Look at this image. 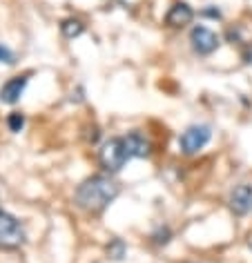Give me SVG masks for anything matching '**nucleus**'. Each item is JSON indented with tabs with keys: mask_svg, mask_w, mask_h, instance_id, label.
Returning <instances> with one entry per match:
<instances>
[{
	"mask_svg": "<svg viewBox=\"0 0 252 263\" xmlns=\"http://www.w3.org/2000/svg\"><path fill=\"white\" fill-rule=\"evenodd\" d=\"M118 192H121V190H118V183L112 179V176L96 174V176L85 179L81 185L76 187L74 203L81 210H85V212L98 214L116 199Z\"/></svg>",
	"mask_w": 252,
	"mask_h": 263,
	"instance_id": "obj_1",
	"label": "nucleus"
},
{
	"mask_svg": "<svg viewBox=\"0 0 252 263\" xmlns=\"http://www.w3.org/2000/svg\"><path fill=\"white\" fill-rule=\"evenodd\" d=\"M98 161H101V167L107 174H116L121 172L123 165L130 161L128 149H125L123 136H114V139L105 141L101 149H98Z\"/></svg>",
	"mask_w": 252,
	"mask_h": 263,
	"instance_id": "obj_2",
	"label": "nucleus"
},
{
	"mask_svg": "<svg viewBox=\"0 0 252 263\" xmlns=\"http://www.w3.org/2000/svg\"><path fill=\"white\" fill-rule=\"evenodd\" d=\"M25 243V230L14 214L0 210V248L16 250Z\"/></svg>",
	"mask_w": 252,
	"mask_h": 263,
	"instance_id": "obj_3",
	"label": "nucleus"
},
{
	"mask_svg": "<svg viewBox=\"0 0 252 263\" xmlns=\"http://www.w3.org/2000/svg\"><path fill=\"white\" fill-rule=\"evenodd\" d=\"M212 139V129L208 125H190L188 129L178 136V147L185 156H192V154H199L201 149L208 145Z\"/></svg>",
	"mask_w": 252,
	"mask_h": 263,
	"instance_id": "obj_4",
	"label": "nucleus"
},
{
	"mask_svg": "<svg viewBox=\"0 0 252 263\" xmlns=\"http://www.w3.org/2000/svg\"><path fill=\"white\" fill-rule=\"evenodd\" d=\"M190 43H192L194 54H199V56H210L221 47V38L212 29L203 27V25H196V27L190 31Z\"/></svg>",
	"mask_w": 252,
	"mask_h": 263,
	"instance_id": "obj_5",
	"label": "nucleus"
},
{
	"mask_svg": "<svg viewBox=\"0 0 252 263\" xmlns=\"http://www.w3.org/2000/svg\"><path fill=\"white\" fill-rule=\"evenodd\" d=\"M230 210L237 216H245L252 212V185L241 183L230 192Z\"/></svg>",
	"mask_w": 252,
	"mask_h": 263,
	"instance_id": "obj_6",
	"label": "nucleus"
},
{
	"mask_svg": "<svg viewBox=\"0 0 252 263\" xmlns=\"http://www.w3.org/2000/svg\"><path fill=\"white\" fill-rule=\"evenodd\" d=\"M123 143H125V149H128L130 159H148L152 152V143L145 139V134H141L138 129L128 132V134L123 136Z\"/></svg>",
	"mask_w": 252,
	"mask_h": 263,
	"instance_id": "obj_7",
	"label": "nucleus"
},
{
	"mask_svg": "<svg viewBox=\"0 0 252 263\" xmlns=\"http://www.w3.org/2000/svg\"><path fill=\"white\" fill-rule=\"evenodd\" d=\"M27 83H29V76H27V74L9 78V81L5 83L3 87H0V103H5V105H16V103L23 98L25 89H27Z\"/></svg>",
	"mask_w": 252,
	"mask_h": 263,
	"instance_id": "obj_8",
	"label": "nucleus"
},
{
	"mask_svg": "<svg viewBox=\"0 0 252 263\" xmlns=\"http://www.w3.org/2000/svg\"><path fill=\"white\" fill-rule=\"evenodd\" d=\"M192 18H194V9H192L188 3H174L168 14H165V23L174 29H181L192 23Z\"/></svg>",
	"mask_w": 252,
	"mask_h": 263,
	"instance_id": "obj_9",
	"label": "nucleus"
},
{
	"mask_svg": "<svg viewBox=\"0 0 252 263\" xmlns=\"http://www.w3.org/2000/svg\"><path fill=\"white\" fill-rule=\"evenodd\" d=\"M105 252H107V256L112 261H123L125 259V254H128V246H125V241L123 239H112L107 246H105Z\"/></svg>",
	"mask_w": 252,
	"mask_h": 263,
	"instance_id": "obj_10",
	"label": "nucleus"
},
{
	"mask_svg": "<svg viewBox=\"0 0 252 263\" xmlns=\"http://www.w3.org/2000/svg\"><path fill=\"white\" fill-rule=\"evenodd\" d=\"M61 31L65 38H78L85 31V25H83V21H78V18H67V21L61 23Z\"/></svg>",
	"mask_w": 252,
	"mask_h": 263,
	"instance_id": "obj_11",
	"label": "nucleus"
},
{
	"mask_svg": "<svg viewBox=\"0 0 252 263\" xmlns=\"http://www.w3.org/2000/svg\"><path fill=\"white\" fill-rule=\"evenodd\" d=\"M7 127L11 132H21L25 127V116L21 114V111H11V114L7 116Z\"/></svg>",
	"mask_w": 252,
	"mask_h": 263,
	"instance_id": "obj_12",
	"label": "nucleus"
},
{
	"mask_svg": "<svg viewBox=\"0 0 252 263\" xmlns=\"http://www.w3.org/2000/svg\"><path fill=\"white\" fill-rule=\"evenodd\" d=\"M0 63H5V65H14L16 63V54L3 43H0Z\"/></svg>",
	"mask_w": 252,
	"mask_h": 263,
	"instance_id": "obj_13",
	"label": "nucleus"
},
{
	"mask_svg": "<svg viewBox=\"0 0 252 263\" xmlns=\"http://www.w3.org/2000/svg\"><path fill=\"white\" fill-rule=\"evenodd\" d=\"M170 236H172L170 228H161V230H158V232H154V234H152V239H154V243H156V246H165V243L170 241Z\"/></svg>",
	"mask_w": 252,
	"mask_h": 263,
	"instance_id": "obj_14",
	"label": "nucleus"
},
{
	"mask_svg": "<svg viewBox=\"0 0 252 263\" xmlns=\"http://www.w3.org/2000/svg\"><path fill=\"white\" fill-rule=\"evenodd\" d=\"M201 16H205V18H212V21H219L221 18V9L217 7V5H208L203 11H201Z\"/></svg>",
	"mask_w": 252,
	"mask_h": 263,
	"instance_id": "obj_15",
	"label": "nucleus"
}]
</instances>
